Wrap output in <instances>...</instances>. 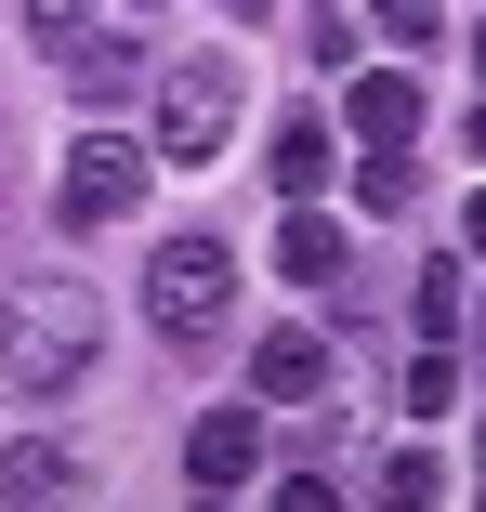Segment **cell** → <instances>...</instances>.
I'll return each mask as SVG.
<instances>
[{
  "instance_id": "cell-17",
  "label": "cell",
  "mask_w": 486,
  "mask_h": 512,
  "mask_svg": "<svg viewBox=\"0 0 486 512\" xmlns=\"http://www.w3.org/2000/svg\"><path fill=\"white\" fill-rule=\"evenodd\" d=\"M27 27H40V40H53V53H66V40H79V27H92V0H27Z\"/></svg>"
},
{
  "instance_id": "cell-12",
  "label": "cell",
  "mask_w": 486,
  "mask_h": 512,
  "mask_svg": "<svg viewBox=\"0 0 486 512\" xmlns=\"http://www.w3.org/2000/svg\"><path fill=\"white\" fill-rule=\"evenodd\" d=\"M408 316H421V342H460V329H473V289H460V263H421Z\"/></svg>"
},
{
  "instance_id": "cell-20",
  "label": "cell",
  "mask_w": 486,
  "mask_h": 512,
  "mask_svg": "<svg viewBox=\"0 0 486 512\" xmlns=\"http://www.w3.org/2000/svg\"><path fill=\"white\" fill-rule=\"evenodd\" d=\"M473 381H486V302H473Z\"/></svg>"
},
{
  "instance_id": "cell-13",
  "label": "cell",
  "mask_w": 486,
  "mask_h": 512,
  "mask_svg": "<svg viewBox=\"0 0 486 512\" xmlns=\"http://www.w3.org/2000/svg\"><path fill=\"white\" fill-rule=\"evenodd\" d=\"M460 381H473V368H460V355H447V342H421V355H408V381H395V394H408V421H447V407H460Z\"/></svg>"
},
{
  "instance_id": "cell-11",
  "label": "cell",
  "mask_w": 486,
  "mask_h": 512,
  "mask_svg": "<svg viewBox=\"0 0 486 512\" xmlns=\"http://www.w3.org/2000/svg\"><path fill=\"white\" fill-rule=\"evenodd\" d=\"M0 499H27V512H40V499H79V460L40 447V434H27V447H0Z\"/></svg>"
},
{
  "instance_id": "cell-4",
  "label": "cell",
  "mask_w": 486,
  "mask_h": 512,
  "mask_svg": "<svg viewBox=\"0 0 486 512\" xmlns=\"http://www.w3.org/2000/svg\"><path fill=\"white\" fill-rule=\"evenodd\" d=\"M145 171H158V158H145L132 132H79L66 171H53V211H66V224H132V211H145Z\"/></svg>"
},
{
  "instance_id": "cell-1",
  "label": "cell",
  "mask_w": 486,
  "mask_h": 512,
  "mask_svg": "<svg viewBox=\"0 0 486 512\" xmlns=\"http://www.w3.org/2000/svg\"><path fill=\"white\" fill-rule=\"evenodd\" d=\"M106 355V302L79 276H14L0 289V394H66Z\"/></svg>"
},
{
  "instance_id": "cell-19",
  "label": "cell",
  "mask_w": 486,
  "mask_h": 512,
  "mask_svg": "<svg viewBox=\"0 0 486 512\" xmlns=\"http://www.w3.org/2000/svg\"><path fill=\"white\" fill-rule=\"evenodd\" d=\"M224 14H237V27H263V14H276V0H224Z\"/></svg>"
},
{
  "instance_id": "cell-14",
  "label": "cell",
  "mask_w": 486,
  "mask_h": 512,
  "mask_svg": "<svg viewBox=\"0 0 486 512\" xmlns=\"http://www.w3.org/2000/svg\"><path fill=\"white\" fill-rule=\"evenodd\" d=\"M381 499H395V512H421V499H447V473H434L421 447H395V460H381Z\"/></svg>"
},
{
  "instance_id": "cell-9",
  "label": "cell",
  "mask_w": 486,
  "mask_h": 512,
  "mask_svg": "<svg viewBox=\"0 0 486 512\" xmlns=\"http://www.w3.org/2000/svg\"><path fill=\"white\" fill-rule=\"evenodd\" d=\"M263 184H276V197H316V184H329V119H276Z\"/></svg>"
},
{
  "instance_id": "cell-18",
  "label": "cell",
  "mask_w": 486,
  "mask_h": 512,
  "mask_svg": "<svg viewBox=\"0 0 486 512\" xmlns=\"http://www.w3.org/2000/svg\"><path fill=\"white\" fill-rule=\"evenodd\" d=\"M460 250H486V184H473V197H460Z\"/></svg>"
},
{
  "instance_id": "cell-6",
  "label": "cell",
  "mask_w": 486,
  "mask_h": 512,
  "mask_svg": "<svg viewBox=\"0 0 486 512\" xmlns=\"http://www.w3.org/2000/svg\"><path fill=\"white\" fill-rule=\"evenodd\" d=\"M250 394H263V407H316V394H329V342H316V329H263V342H250Z\"/></svg>"
},
{
  "instance_id": "cell-3",
  "label": "cell",
  "mask_w": 486,
  "mask_h": 512,
  "mask_svg": "<svg viewBox=\"0 0 486 512\" xmlns=\"http://www.w3.org/2000/svg\"><path fill=\"white\" fill-rule=\"evenodd\" d=\"M224 302H237V250H224V237H171V250L145 263V316H158V342H211Z\"/></svg>"
},
{
  "instance_id": "cell-10",
  "label": "cell",
  "mask_w": 486,
  "mask_h": 512,
  "mask_svg": "<svg viewBox=\"0 0 486 512\" xmlns=\"http://www.w3.org/2000/svg\"><path fill=\"white\" fill-rule=\"evenodd\" d=\"M342 263H355V250H342V224H316V211H289V224H276V276H303V289H329Z\"/></svg>"
},
{
  "instance_id": "cell-15",
  "label": "cell",
  "mask_w": 486,
  "mask_h": 512,
  "mask_svg": "<svg viewBox=\"0 0 486 512\" xmlns=\"http://www.w3.org/2000/svg\"><path fill=\"white\" fill-rule=\"evenodd\" d=\"M355 197H368V211H408L421 184H408V158H395V145H368V171H355Z\"/></svg>"
},
{
  "instance_id": "cell-16",
  "label": "cell",
  "mask_w": 486,
  "mask_h": 512,
  "mask_svg": "<svg viewBox=\"0 0 486 512\" xmlns=\"http://www.w3.org/2000/svg\"><path fill=\"white\" fill-rule=\"evenodd\" d=\"M434 14H447V0H381V40H408V53H421V40H434Z\"/></svg>"
},
{
  "instance_id": "cell-8",
  "label": "cell",
  "mask_w": 486,
  "mask_h": 512,
  "mask_svg": "<svg viewBox=\"0 0 486 512\" xmlns=\"http://www.w3.org/2000/svg\"><path fill=\"white\" fill-rule=\"evenodd\" d=\"M145 66H158L145 40H92V27L66 40V92H79V106H132V92H145Z\"/></svg>"
},
{
  "instance_id": "cell-21",
  "label": "cell",
  "mask_w": 486,
  "mask_h": 512,
  "mask_svg": "<svg viewBox=\"0 0 486 512\" xmlns=\"http://www.w3.org/2000/svg\"><path fill=\"white\" fill-rule=\"evenodd\" d=\"M473 158H486V92H473Z\"/></svg>"
},
{
  "instance_id": "cell-5",
  "label": "cell",
  "mask_w": 486,
  "mask_h": 512,
  "mask_svg": "<svg viewBox=\"0 0 486 512\" xmlns=\"http://www.w3.org/2000/svg\"><path fill=\"white\" fill-rule=\"evenodd\" d=\"M250 473H263V394L250 407H211V421L184 434V486H198V499H237Z\"/></svg>"
},
{
  "instance_id": "cell-23",
  "label": "cell",
  "mask_w": 486,
  "mask_h": 512,
  "mask_svg": "<svg viewBox=\"0 0 486 512\" xmlns=\"http://www.w3.org/2000/svg\"><path fill=\"white\" fill-rule=\"evenodd\" d=\"M473 66H486V40H473Z\"/></svg>"
},
{
  "instance_id": "cell-7",
  "label": "cell",
  "mask_w": 486,
  "mask_h": 512,
  "mask_svg": "<svg viewBox=\"0 0 486 512\" xmlns=\"http://www.w3.org/2000/svg\"><path fill=\"white\" fill-rule=\"evenodd\" d=\"M342 119H355V145H408V132H421V79H408V66H355Z\"/></svg>"
},
{
  "instance_id": "cell-22",
  "label": "cell",
  "mask_w": 486,
  "mask_h": 512,
  "mask_svg": "<svg viewBox=\"0 0 486 512\" xmlns=\"http://www.w3.org/2000/svg\"><path fill=\"white\" fill-rule=\"evenodd\" d=\"M473 473H486V434H473Z\"/></svg>"
},
{
  "instance_id": "cell-2",
  "label": "cell",
  "mask_w": 486,
  "mask_h": 512,
  "mask_svg": "<svg viewBox=\"0 0 486 512\" xmlns=\"http://www.w3.org/2000/svg\"><path fill=\"white\" fill-rule=\"evenodd\" d=\"M224 132H237V66L224 53H171L158 66V158L171 171H211Z\"/></svg>"
}]
</instances>
